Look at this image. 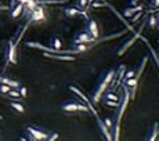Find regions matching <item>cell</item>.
<instances>
[{
	"instance_id": "6da1fadb",
	"label": "cell",
	"mask_w": 159,
	"mask_h": 141,
	"mask_svg": "<svg viewBox=\"0 0 159 141\" xmlns=\"http://www.w3.org/2000/svg\"><path fill=\"white\" fill-rule=\"evenodd\" d=\"M26 133H28V140H32V141L47 140L48 136H50V132L42 129V127H37V126H28L26 127Z\"/></svg>"
},
{
	"instance_id": "7a4b0ae2",
	"label": "cell",
	"mask_w": 159,
	"mask_h": 141,
	"mask_svg": "<svg viewBox=\"0 0 159 141\" xmlns=\"http://www.w3.org/2000/svg\"><path fill=\"white\" fill-rule=\"evenodd\" d=\"M115 73H116L115 71H114V69H111V71L107 73V76L104 77V80L100 83L98 89H97V91L94 93V102H98L100 98L103 97L104 91H107V90H108V87H109V85H111L112 79H114V76H115Z\"/></svg>"
},
{
	"instance_id": "3957f363",
	"label": "cell",
	"mask_w": 159,
	"mask_h": 141,
	"mask_svg": "<svg viewBox=\"0 0 159 141\" xmlns=\"http://www.w3.org/2000/svg\"><path fill=\"white\" fill-rule=\"evenodd\" d=\"M95 40H97V39H94V37L86 31V32L79 33V35L73 39L72 43H73V46L75 45H97V43H93V42H95Z\"/></svg>"
},
{
	"instance_id": "277c9868",
	"label": "cell",
	"mask_w": 159,
	"mask_h": 141,
	"mask_svg": "<svg viewBox=\"0 0 159 141\" xmlns=\"http://www.w3.org/2000/svg\"><path fill=\"white\" fill-rule=\"evenodd\" d=\"M46 18H47V17H46V11H44V8L42 7V4H37L36 8L31 12V15H29V20L36 21V22H44Z\"/></svg>"
},
{
	"instance_id": "5b68a950",
	"label": "cell",
	"mask_w": 159,
	"mask_h": 141,
	"mask_svg": "<svg viewBox=\"0 0 159 141\" xmlns=\"http://www.w3.org/2000/svg\"><path fill=\"white\" fill-rule=\"evenodd\" d=\"M69 90H71V91H73V93H76V94H78V96H79L80 98H82V100L84 101V104H86V105H87V107H89V109H90V111H92V112H93V115H94V116H95V119H98V113H97V111H95V109L93 108V105L90 104V101H89V98H87V97L84 96V94L82 93L80 90H78V89H76L75 86H69Z\"/></svg>"
},
{
	"instance_id": "8992f818",
	"label": "cell",
	"mask_w": 159,
	"mask_h": 141,
	"mask_svg": "<svg viewBox=\"0 0 159 141\" xmlns=\"http://www.w3.org/2000/svg\"><path fill=\"white\" fill-rule=\"evenodd\" d=\"M86 31H87V32L90 33L94 39H100L101 32H100V26H98V24H97V21H95V20H89Z\"/></svg>"
},
{
	"instance_id": "52a82bcc",
	"label": "cell",
	"mask_w": 159,
	"mask_h": 141,
	"mask_svg": "<svg viewBox=\"0 0 159 141\" xmlns=\"http://www.w3.org/2000/svg\"><path fill=\"white\" fill-rule=\"evenodd\" d=\"M7 61L17 65V45L12 40L8 42V51H7Z\"/></svg>"
},
{
	"instance_id": "ba28073f",
	"label": "cell",
	"mask_w": 159,
	"mask_h": 141,
	"mask_svg": "<svg viewBox=\"0 0 159 141\" xmlns=\"http://www.w3.org/2000/svg\"><path fill=\"white\" fill-rule=\"evenodd\" d=\"M43 57L46 58H51V60H58V61H75V57L73 56H60V54H54V53H43Z\"/></svg>"
},
{
	"instance_id": "9c48e42d",
	"label": "cell",
	"mask_w": 159,
	"mask_h": 141,
	"mask_svg": "<svg viewBox=\"0 0 159 141\" xmlns=\"http://www.w3.org/2000/svg\"><path fill=\"white\" fill-rule=\"evenodd\" d=\"M64 14L68 17V18H72V17H76V15H86L87 17V12L86 11H80V10H78L76 7H67L64 8Z\"/></svg>"
},
{
	"instance_id": "30bf717a",
	"label": "cell",
	"mask_w": 159,
	"mask_h": 141,
	"mask_svg": "<svg viewBox=\"0 0 159 141\" xmlns=\"http://www.w3.org/2000/svg\"><path fill=\"white\" fill-rule=\"evenodd\" d=\"M61 109L64 112H76L78 111V101H69L61 105Z\"/></svg>"
},
{
	"instance_id": "8fae6325",
	"label": "cell",
	"mask_w": 159,
	"mask_h": 141,
	"mask_svg": "<svg viewBox=\"0 0 159 141\" xmlns=\"http://www.w3.org/2000/svg\"><path fill=\"white\" fill-rule=\"evenodd\" d=\"M0 83L10 86L11 89H20V83L17 80H14V79H10V77H0Z\"/></svg>"
},
{
	"instance_id": "7c38bea8",
	"label": "cell",
	"mask_w": 159,
	"mask_h": 141,
	"mask_svg": "<svg viewBox=\"0 0 159 141\" xmlns=\"http://www.w3.org/2000/svg\"><path fill=\"white\" fill-rule=\"evenodd\" d=\"M22 10H24V4L22 3H17L14 7L11 8V18H17L22 14Z\"/></svg>"
},
{
	"instance_id": "4fadbf2b",
	"label": "cell",
	"mask_w": 159,
	"mask_h": 141,
	"mask_svg": "<svg viewBox=\"0 0 159 141\" xmlns=\"http://www.w3.org/2000/svg\"><path fill=\"white\" fill-rule=\"evenodd\" d=\"M51 46H53V48H56V50H58V51L61 53V54H64V51H62V42H61L58 37H53Z\"/></svg>"
},
{
	"instance_id": "5bb4252c",
	"label": "cell",
	"mask_w": 159,
	"mask_h": 141,
	"mask_svg": "<svg viewBox=\"0 0 159 141\" xmlns=\"http://www.w3.org/2000/svg\"><path fill=\"white\" fill-rule=\"evenodd\" d=\"M138 79H140V77H137V76L131 77V79H123V85H126L127 87H137Z\"/></svg>"
},
{
	"instance_id": "9a60e30c",
	"label": "cell",
	"mask_w": 159,
	"mask_h": 141,
	"mask_svg": "<svg viewBox=\"0 0 159 141\" xmlns=\"http://www.w3.org/2000/svg\"><path fill=\"white\" fill-rule=\"evenodd\" d=\"M104 98L105 100H112V101H120V98L118 96H116L114 91H109V90H107V91H104Z\"/></svg>"
},
{
	"instance_id": "2e32d148",
	"label": "cell",
	"mask_w": 159,
	"mask_h": 141,
	"mask_svg": "<svg viewBox=\"0 0 159 141\" xmlns=\"http://www.w3.org/2000/svg\"><path fill=\"white\" fill-rule=\"evenodd\" d=\"M10 107H11L12 109H15L17 112H20V113H24V112H25V107H24L22 104H20V102L11 101V102H10Z\"/></svg>"
},
{
	"instance_id": "e0dca14e",
	"label": "cell",
	"mask_w": 159,
	"mask_h": 141,
	"mask_svg": "<svg viewBox=\"0 0 159 141\" xmlns=\"http://www.w3.org/2000/svg\"><path fill=\"white\" fill-rule=\"evenodd\" d=\"M7 94H8V97H11V98H14V100H21V98H22L18 89H10Z\"/></svg>"
},
{
	"instance_id": "ac0fdd59",
	"label": "cell",
	"mask_w": 159,
	"mask_h": 141,
	"mask_svg": "<svg viewBox=\"0 0 159 141\" xmlns=\"http://www.w3.org/2000/svg\"><path fill=\"white\" fill-rule=\"evenodd\" d=\"M104 105H107V107H111V108H119L120 105V101H112V100H103Z\"/></svg>"
},
{
	"instance_id": "d6986e66",
	"label": "cell",
	"mask_w": 159,
	"mask_h": 141,
	"mask_svg": "<svg viewBox=\"0 0 159 141\" xmlns=\"http://www.w3.org/2000/svg\"><path fill=\"white\" fill-rule=\"evenodd\" d=\"M156 24H158V18L155 15H151L149 18L147 20V25L149 26L151 29H155L156 28Z\"/></svg>"
},
{
	"instance_id": "ffe728a7",
	"label": "cell",
	"mask_w": 159,
	"mask_h": 141,
	"mask_svg": "<svg viewBox=\"0 0 159 141\" xmlns=\"http://www.w3.org/2000/svg\"><path fill=\"white\" fill-rule=\"evenodd\" d=\"M136 76V71L134 69H130V71H125V79H131V77Z\"/></svg>"
},
{
	"instance_id": "44dd1931",
	"label": "cell",
	"mask_w": 159,
	"mask_h": 141,
	"mask_svg": "<svg viewBox=\"0 0 159 141\" xmlns=\"http://www.w3.org/2000/svg\"><path fill=\"white\" fill-rule=\"evenodd\" d=\"M11 89L10 86L7 85H4V83H0V94H7L8 93V90Z\"/></svg>"
},
{
	"instance_id": "7402d4cb",
	"label": "cell",
	"mask_w": 159,
	"mask_h": 141,
	"mask_svg": "<svg viewBox=\"0 0 159 141\" xmlns=\"http://www.w3.org/2000/svg\"><path fill=\"white\" fill-rule=\"evenodd\" d=\"M133 14H134V12H133V8H131V7L126 8V10L123 11V17H125V18H131V17H133Z\"/></svg>"
},
{
	"instance_id": "603a6c76",
	"label": "cell",
	"mask_w": 159,
	"mask_h": 141,
	"mask_svg": "<svg viewBox=\"0 0 159 141\" xmlns=\"http://www.w3.org/2000/svg\"><path fill=\"white\" fill-rule=\"evenodd\" d=\"M87 7V0H78L76 8H86Z\"/></svg>"
},
{
	"instance_id": "cb8c5ba5",
	"label": "cell",
	"mask_w": 159,
	"mask_h": 141,
	"mask_svg": "<svg viewBox=\"0 0 159 141\" xmlns=\"http://www.w3.org/2000/svg\"><path fill=\"white\" fill-rule=\"evenodd\" d=\"M103 123L107 126L108 129H109V132H111V130H112V121H111V118H105V119H103Z\"/></svg>"
},
{
	"instance_id": "d4e9b609",
	"label": "cell",
	"mask_w": 159,
	"mask_h": 141,
	"mask_svg": "<svg viewBox=\"0 0 159 141\" xmlns=\"http://www.w3.org/2000/svg\"><path fill=\"white\" fill-rule=\"evenodd\" d=\"M20 94H21V97H22V98H26V94H28V90H26V87H21L20 86Z\"/></svg>"
},
{
	"instance_id": "484cf974",
	"label": "cell",
	"mask_w": 159,
	"mask_h": 141,
	"mask_svg": "<svg viewBox=\"0 0 159 141\" xmlns=\"http://www.w3.org/2000/svg\"><path fill=\"white\" fill-rule=\"evenodd\" d=\"M141 14H143V11H138L137 14H136V15L131 17V22H136V21H137V20L140 18V17H141Z\"/></svg>"
},
{
	"instance_id": "4316f807",
	"label": "cell",
	"mask_w": 159,
	"mask_h": 141,
	"mask_svg": "<svg viewBox=\"0 0 159 141\" xmlns=\"http://www.w3.org/2000/svg\"><path fill=\"white\" fill-rule=\"evenodd\" d=\"M57 138H58V134L54 133V134H50L47 140H48V141H53V140H57Z\"/></svg>"
},
{
	"instance_id": "83f0119b",
	"label": "cell",
	"mask_w": 159,
	"mask_h": 141,
	"mask_svg": "<svg viewBox=\"0 0 159 141\" xmlns=\"http://www.w3.org/2000/svg\"><path fill=\"white\" fill-rule=\"evenodd\" d=\"M152 6H154V8H158L159 7V0H152Z\"/></svg>"
},
{
	"instance_id": "f1b7e54d",
	"label": "cell",
	"mask_w": 159,
	"mask_h": 141,
	"mask_svg": "<svg viewBox=\"0 0 159 141\" xmlns=\"http://www.w3.org/2000/svg\"><path fill=\"white\" fill-rule=\"evenodd\" d=\"M138 1H140V0H130V6H131V7H133V6H137V4H138Z\"/></svg>"
},
{
	"instance_id": "f546056e",
	"label": "cell",
	"mask_w": 159,
	"mask_h": 141,
	"mask_svg": "<svg viewBox=\"0 0 159 141\" xmlns=\"http://www.w3.org/2000/svg\"><path fill=\"white\" fill-rule=\"evenodd\" d=\"M15 4H17V0H11V3H10V10H11V8L14 7Z\"/></svg>"
},
{
	"instance_id": "4dcf8cb0",
	"label": "cell",
	"mask_w": 159,
	"mask_h": 141,
	"mask_svg": "<svg viewBox=\"0 0 159 141\" xmlns=\"http://www.w3.org/2000/svg\"><path fill=\"white\" fill-rule=\"evenodd\" d=\"M0 10H8V7H1V6H0Z\"/></svg>"
},
{
	"instance_id": "1f68e13d",
	"label": "cell",
	"mask_w": 159,
	"mask_h": 141,
	"mask_svg": "<svg viewBox=\"0 0 159 141\" xmlns=\"http://www.w3.org/2000/svg\"><path fill=\"white\" fill-rule=\"evenodd\" d=\"M156 29H159V21H158V24H156Z\"/></svg>"
},
{
	"instance_id": "d6a6232c",
	"label": "cell",
	"mask_w": 159,
	"mask_h": 141,
	"mask_svg": "<svg viewBox=\"0 0 159 141\" xmlns=\"http://www.w3.org/2000/svg\"><path fill=\"white\" fill-rule=\"evenodd\" d=\"M1 119H3V116H1V115H0V121H1Z\"/></svg>"
},
{
	"instance_id": "836d02e7",
	"label": "cell",
	"mask_w": 159,
	"mask_h": 141,
	"mask_svg": "<svg viewBox=\"0 0 159 141\" xmlns=\"http://www.w3.org/2000/svg\"><path fill=\"white\" fill-rule=\"evenodd\" d=\"M158 43H159V40H158Z\"/></svg>"
},
{
	"instance_id": "e575fe53",
	"label": "cell",
	"mask_w": 159,
	"mask_h": 141,
	"mask_svg": "<svg viewBox=\"0 0 159 141\" xmlns=\"http://www.w3.org/2000/svg\"><path fill=\"white\" fill-rule=\"evenodd\" d=\"M158 54H159V53H158Z\"/></svg>"
}]
</instances>
